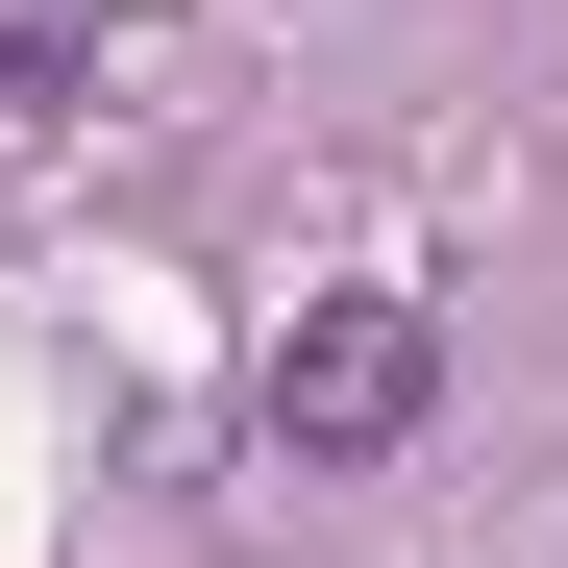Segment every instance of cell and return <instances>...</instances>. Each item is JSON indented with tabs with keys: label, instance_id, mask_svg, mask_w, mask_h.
Here are the masks:
<instances>
[{
	"label": "cell",
	"instance_id": "1",
	"mask_svg": "<svg viewBox=\"0 0 568 568\" xmlns=\"http://www.w3.org/2000/svg\"><path fill=\"white\" fill-rule=\"evenodd\" d=\"M420 396H445V322L420 297H297V322H272V445H297V469L420 445Z\"/></svg>",
	"mask_w": 568,
	"mask_h": 568
},
{
	"label": "cell",
	"instance_id": "2",
	"mask_svg": "<svg viewBox=\"0 0 568 568\" xmlns=\"http://www.w3.org/2000/svg\"><path fill=\"white\" fill-rule=\"evenodd\" d=\"M100 100V0H0V124H74Z\"/></svg>",
	"mask_w": 568,
	"mask_h": 568
}]
</instances>
